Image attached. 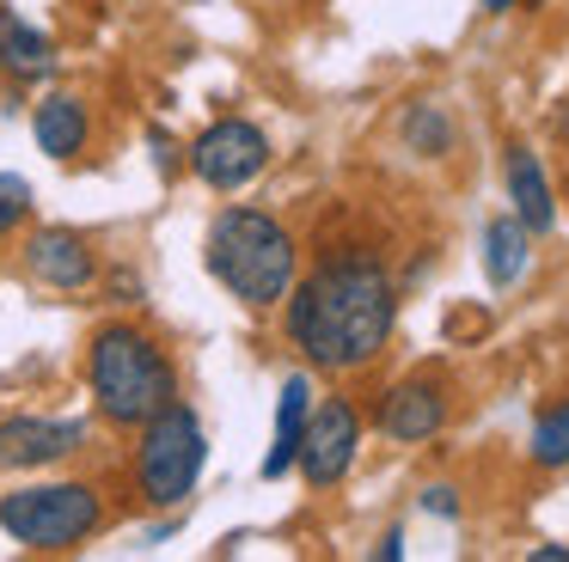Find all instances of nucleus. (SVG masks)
Returning <instances> with one entry per match:
<instances>
[{
  "mask_svg": "<svg viewBox=\"0 0 569 562\" xmlns=\"http://www.w3.org/2000/svg\"><path fill=\"white\" fill-rule=\"evenodd\" d=\"M282 330L312 373H368L398 330V281L380 251H337L282 300Z\"/></svg>",
  "mask_w": 569,
  "mask_h": 562,
  "instance_id": "nucleus-1",
  "label": "nucleus"
},
{
  "mask_svg": "<svg viewBox=\"0 0 569 562\" xmlns=\"http://www.w3.org/2000/svg\"><path fill=\"white\" fill-rule=\"evenodd\" d=\"M202 269L246 312H276L300 281V239L263 208H221L202 232Z\"/></svg>",
  "mask_w": 569,
  "mask_h": 562,
  "instance_id": "nucleus-2",
  "label": "nucleus"
},
{
  "mask_svg": "<svg viewBox=\"0 0 569 562\" xmlns=\"http://www.w3.org/2000/svg\"><path fill=\"white\" fill-rule=\"evenodd\" d=\"M87 391H92V410L111 428H141L166 403H178V367L153 330L111 318L87 342Z\"/></svg>",
  "mask_w": 569,
  "mask_h": 562,
  "instance_id": "nucleus-3",
  "label": "nucleus"
},
{
  "mask_svg": "<svg viewBox=\"0 0 569 562\" xmlns=\"http://www.w3.org/2000/svg\"><path fill=\"white\" fill-rule=\"evenodd\" d=\"M104 525V495L92 483H26L13 495H0V532L13 538L19 550L38 556H62L80 550L87 538H99Z\"/></svg>",
  "mask_w": 569,
  "mask_h": 562,
  "instance_id": "nucleus-4",
  "label": "nucleus"
},
{
  "mask_svg": "<svg viewBox=\"0 0 569 562\" xmlns=\"http://www.w3.org/2000/svg\"><path fill=\"white\" fill-rule=\"evenodd\" d=\"M209 464V434L190 403H166L153 422H141L136 440V495L148 508H184Z\"/></svg>",
  "mask_w": 569,
  "mask_h": 562,
  "instance_id": "nucleus-5",
  "label": "nucleus"
},
{
  "mask_svg": "<svg viewBox=\"0 0 569 562\" xmlns=\"http://www.w3.org/2000/svg\"><path fill=\"white\" fill-rule=\"evenodd\" d=\"M184 159L214 195H233V190H246L251 178L270 171V134L251 117H214L209 129L184 147Z\"/></svg>",
  "mask_w": 569,
  "mask_h": 562,
  "instance_id": "nucleus-6",
  "label": "nucleus"
},
{
  "mask_svg": "<svg viewBox=\"0 0 569 562\" xmlns=\"http://www.w3.org/2000/svg\"><path fill=\"white\" fill-rule=\"evenodd\" d=\"M356 452H361V410L349 398H325L307 422L295 471L307 476V489H337L356 464Z\"/></svg>",
  "mask_w": 569,
  "mask_h": 562,
  "instance_id": "nucleus-7",
  "label": "nucleus"
},
{
  "mask_svg": "<svg viewBox=\"0 0 569 562\" xmlns=\"http://www.w3.org/2000/svg\"><path fill=\"white\" fill-rule=\"evenodd\" d=\"M87 446L80 415H0V471H50Z\"/></svg>",
  "mask_w": 569,
  "mask_h": 562,
  "instance_id": "nucleus-8",
  "label": "nucleus"
},
{
  "mask_svg": "<svg viewBox=\"0 0 569 562\" xmlns=\"http://www.w3.org/2000/svg\"><path fill=\"white\" fill-rule=\"evenodd\" d=\"M447 415H453V403H447L441 379H398V385H386L373 428L386 440H398V446H422V440H435L447 428Z\"/></svg>",
  "mask_w": 569,
  "mask_h": 562,
  "instance_id": "nucleus-9",
  "label": "nucleus"
},
{
  "mask_svg": "<svg viewBox=\"0 0 569 562\" xmlns=\"http://www.w3.org/2000/svg\"><path fill=\"white\" fill-rule=\"evenodd\" d=\"M26 275L43 281L56 293H80L99 281V251H92L87 232L74 227H38L26 239Z\"/></svg>",
  "mask_w": 569,
  "mask_h": 562,
  "instance_id": "nucleus-10",
  "label": "nucleus"
},
{
  "mask_svg": "<svg viewBox=\"0 0 569 562\" xmlns=\"http://www.w3.org/2000/svg\"><path fill=\"white\" fill-rule=\"evenodd\" d=\"M312 373H288L282 379V398H276V434H270V452H263L258 476L263 483H276V476H288L300 464V440H307V422H312Z\"/></svg>",
  "mask_w": 569,
  "mask_h": 562,
  "instance_id": "nucleus-11",
  "label": "nucleus"
},
{
  "mask_svg": "<svg viewBox=\"0 0 569 562\" xmlns=\"http://www.w3.org/2000/svg\"><path fill=\"white\" fill-rule=\"evenodd\" d=\"M502 178H508V208H515V214L532 227V239H539V232H551L557 227V195H551V178H545V159L532 153L527 141H508Z\"/></svg>",
  "mask_w": 569,
  "mask_h": 562,
  "instance_id": "nucleus-12",
  "label": "nucleus"
},
{
  "mask_svg": "<svg viewBox=\"0 0 569 562\" xmlns=\"http://www.w3.org/2000/svg\"><path fill=\"white\" fill-rule=\"evenodd\" d=\"M31 134H38V153H50V159H80L87 153V141H92V117H87V104H80L74 92H50L38 110H31Z\"/></svg>",
  "mask_w": 569,
  "mask_h": 562,
  "instance_id": "nucleus-13",
  "label": "nucleus"
},
{
  "mask_svg": "<svg viewBox=\"0 0 569 562\" xmlns=\"http://www.w3.org/2000/svg\"><path fill=\"white\" fill-rule=\"evenodd\" d=\"M0 73L7 80H50L56 73V43L31 19H19L13 7H0Z\"/></svg>",
  "mask_w": 569,
  "mask_h": 562,
  "instance_id": "nucleus-14",
  "label": "nucleus"
},
{
  "mask_svg": "<svg viewBox=\"0 0 569 562\" xmlns=\"http://www.w3.org/2000/svg\"><path fill=\"white\" fill-rule=\"evenodd\" d=\"M527 269H532V227L508 208L483 227V275H490V288H515V281H527Z\"/></svg>",
  "mask_w": 569,
  "mask_h": 562,
  "instance_id": "nucleus-15",
  "label": "nucleus"
},
{
  "mask_svg": "<svg viewBox=\"0 0 569 562\" xmlns=\"http://www.w3.org/2000/svg\"><path fill=\"white\" fill-rule=\"evenodd\" d=\"M453 134H459L453 117H447V104H435V98H410L405 117H398V141L422 159H447L453 153Z\"/></svg>",
  "mask_w": 569,
  "mask_h": 562,
  "instance_id": "nucleus-16",
  "label": "nucleus"
},
{
  "mask_svg": "<svg viewBox=\"0 0 569 562\" xmlns=\"http://www.w3.org/2000/svg\"><path fill=\"white\" fill-rule=\"evenodd\" d=\"M527 459L539 464V471H569V398L551 403V410H539V422H532V434H527Z\"/></svg>",
  "mask_w": 569,
  "mask_h": 562,
  "instance_id": "nucleus-17",
  "label": "nucleus"
},
{
  "mask_svg": "<svg viewBox=\"0 0 569 562\" xmlns=\"http://www.w3.org/2000/svg\"><path fill=\"white\" fill-rule=\"evenodd\" d=\"M31 208H38V190H31L19 171H0V239H13L31 220Z\"/></svg>",
  "mask_w": 569,
  "mask_h": 562,
  "instance_id": "nucleus-18",
  "label": "nucleus"
},
{
  "mask_svg": "<svg viewBox=\"0 0 569 562\" xmlns=\"http://www.w3.org/2000/svg\"><path fill=\"white\" fill-rule=\"evenodd\" d=\"M417 508L435 513V520H459V513H466V508H459V489H453V483H429V489L417 495Z\"/></svg>",
  "mask_w": 569,
  "mask_h": 562,
  "instance_id": "nucleus-19",
  "label": "nucleus"
},
{
  "mask_svg": "<svg viewBox=\"0 0 569 562\" xmlns=\"http://www.w3.org/2000/svg\"><path fill=\"white\" fill-rule=\"evenodd\" d=\"M148 147H153V165L160 171H178V141L166 129H148Z\"/></svg>",
  "mask_w": 569,
  "mask_h": 562,
  "instance_id": "nucleus-20",
  "label": "nucleus"
},
{
  "mask_svg": "<svg viewBox=\"0 0 569 562\" xmlns=\"http://www.w3.org/2000/svg\"><path fill=\"white\" fill-rule=\"evenodd\" d=\"M373 556H380V562H398V556H405V532L392 525V532L380 538V550H373Z\"/></svg>",
  "mask_w": 569,
  "mask_h": 562,
  "instance_id": "nucleus-21",
  "label": "nucleus"
},
{
  "mask_svg": "<svg viewBox=\"0 0 569 562\" xmlns=\"http://www.w3.org/2000/svg\"><path fill=\"white\" fill-rule=\"evenodd\" d=\"M527 562H569V544H532Z\"/></svg>",
  "mask_w": 569,
  "mask_h": 562,
  "instance_id": "nucleus-22",
  "label": "nucleus"
},
{
  "mask_svg": "<svg viewBox=\"0 0 569 562\" xmlns=\"http://www.w3.org/2000/svg\"><path fill=\"white\" fill-rule=\"evenodd\" d=\"M483 12H490V19H502V12H515V7H539V0H478Z\"/></svg>",
  "mask_w": 569,
  "mask_h": 562,
  "instance_id": "nucleus-23",
  "label": "nucleus"
},
{
  "mask_svg": "<svg viewBox=\"0 0 569 562\" xmlns=\"http://www.w3.org/2000/svg\"><path fill=\"white\" fill-rule=\"evenodd\" d=\"M551 134H557V141H563V147H569V98H563V104H557V110H551Z\"/></svg>",
  "mask_w": 569,
  "mask_h": 562,
  "instance_id": "nucleus-24",
  "label": "nucleus"
}]
</instances>
